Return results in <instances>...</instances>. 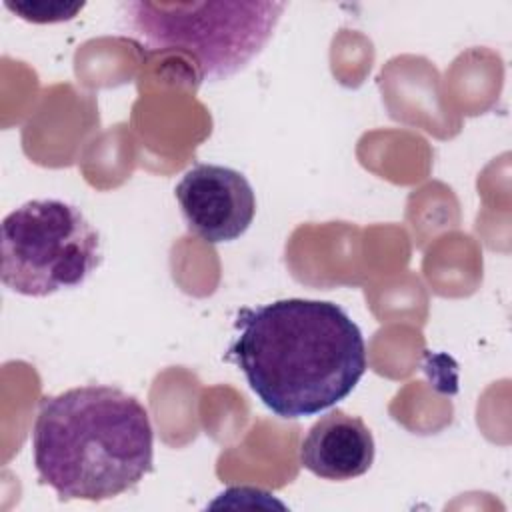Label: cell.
<instances>
[{
    "instance_id": "6da1fadb",
    "label": "cell",
    "mask_w": 512,
    "mask_h": 512,
    "mask_svg": "<svg viewBox=\"0 0 512 512\" xmlns=\"http://www.w3.org/2000/svg\"><path fill=\"white\" fill-rule=\"evenodd\" d=\"M226 358L278 418L296 420L336 406L368 368L358 324L328 300L284 298L236 316Z\"/></svg>"
},
{
    "instance_id": "5b68a950",
    "label": "cell",
    "mask_w": 512,
    "mask_h": 512,
    "mask_svg": "<svg viewBox=\"0 0 512 512\" xmlns=\"http://www.w3.org/2000/svg\"><path fill=\"white\" fill-rule=\"evenodd\" d=\"M186 228L208 244L238 240L256 214V194L248 178L220 164H196L174 188Z\"/></svg>"
},
{
    "instance_id": "277c9868",
    "label": "cell",
    "mask_w": 512,
    "mask_h": 512,
    "mask_svg": "<svg viewBox=\"0 0 512 512\" xmlns=\"http://www.w3.org/2000/svg\"><path fill=\"white\" fill-rule=\"evenodd\" d=\"M100 262L98 230L66 200H28L2 220L0 278L16 294L44 298L76 288Z\"/></svg>"
},
{
    "instance_id": "52a82bcc",
    "label": "cell",
    "mask_w": 512,
    "mask_h": 512,
    "mask_svg": "<svg viewBox=\"0 0 512 512\" xmlns=\"http://www.w3.org/2000/svg\"><path fill=\"white\" fill-rule=\"evenodd\" d=\"M4 6L20 16L26 22L34 24H54L72 20L82 8L84 2H64V0H6Z\"/></svg>"
},
{
    "instance_id": "7a4b0ae2",
    "label": "cell",
    "mask_w": 512,
    "mask_h": 512,
    "mask_svg": "<svg viewBox=\"0 0 512 512\" xmlns=\"http://www.w3.org/2000/svg\"><path fill=\"white\" fill-rule=\"evenodd\" d=\"M34 468L60 500L102 502L154 468V430L144 404L114 386L88 384L40 400L32 426Z\"/></svg>"
},
{
    "instance_id": "3957f363",
    "label": "cell",
    "mask_w": 512,
    "mask_h": 512,
    "mask_svg": "<svg viewBox=\"0 0 512 512\" xmlns=\"http://www.w3.org/2000/svg\"><path fill=\"white\" fill-rule=\"evenodd\" d=\"M284 2H148L122 6L126 34L146 52L194 60L200 82L244 70L272 38Z\"/></svg>"
},
{
    "instance_id": "8992f818",
    "label": "cell",
    "mask_w": 512,
    "mask_h": 512,
    "mask_svg": "<svg viewBox=\"0 0 512 512\" xmlns=\"http://www.w3.org/2000/svg\"><path fill=\"white\" fill-rule=\"evenodd\" d=\"M376 444L362 418L332 410L316 420L300 444V464L322 480H352L374 462Z\"/></svg>"
}]
</instances>
